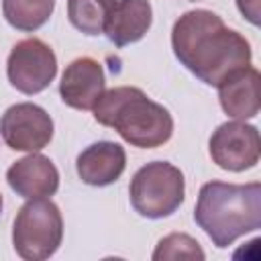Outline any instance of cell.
<instances>
[{
	"instance_id": "1",
	"label": "cell",
	"mask_w": 261,
	"mask_h": 261,
	"mask_svg": "<svg viewBox=\"0 0 261 261\" xmlns=\"http://www.w3.org/2000/svg\"><path fill=\"white\" fill-rule=\"evenodd\" d=\"M171 47L179 63L208 86H218L230 73L249 67L253 57L249 41L204 8L188 10L175 20Z\"/></svg>"
},
{
	"instance_id": "2",
	"label": "cell",
	"mask_w": 261,
	"mask_h": 261,
	"mask_svg": "<svg viewBox=\"0 0 261 261\" xmlns=\"http://www.w3.org/2000/svg\"><path fill=\"white\" fill-rule=\"evenodd\" d=\"M194 220L218 249H226L237 239L261 228V184H204Z\"/></svg>"
},
{
	"instance_id": "3",
	"label": "cell",
	"mask_w": 261,
	"mask_h": 261,
	"mask_svg": "<svg viewBox=\"0 0 261 261\" xmlns=\"http://www.w3.org/2000/svg\"><path fill=\"white\" fill-rule=\"evenodd\" d=\"M92 110L96 122L114 128L126 143L139 149L161 147L173 135L169 110L135 86L104 90Z\"/></svg>"
},
{
	"instance_id": "4",
	"label": "cell",
	"mask_w": 261,
	"mask_h": 261,
	"mask_svg": "<svg viewBox=\"0 0 261 261\" xmlns=\"http://www.w3.org/2000/svg\"><path fill=\"white\" fill-rule=\"evenodd\" d=\"M61 239L63 218L55 202L33 198L20 206L12 226V245L18 257L27 261L49 259L59 249Z\"/></svg>"
},
{
	"instance_id": "5",
	"label": "cell",
	"mask_w": 261,
	"mask_h": 261,
	"mask_svg": "<svg viewBox=\"0 0 261 261\" xmlns=\"http://www.w3.org/2000/svg\"><path fill=\"white\" fill-rule=\"evenodd\" d=\"M186 194V181L179 167L169 161H151L130 179L128 196L133 208L145 218H165L173 214Z\"/></svg>"
},
{
	"instance_id": "6",
	"label": "cell",
	"mask_w": 261,
	"mask_h": 261,
	"mask_svg": "<svg viewBox=\"0 0 261 261\" xmlns=\"http://www.w3.org/2000/svg\"><path fill=\"white\" fill-rule=\"evenodd\" d=\"M57 73V57L53 49L41 39L18 41L6 61V75L12 88L22 94L43 92Z\"/></svg>"
},
{
	"instance_id": "7",
	"label": "cell",
	"mask_w": 261,
	"mask_h": 261,
	"mask_svg": "<svg viewBox=\"0 0 261 261\" xmlns=\"http://www.w3.org/2000/svg\"><path fill=\"white\" fill-rule=\"evenodd\" d=\"M0 137L12 151L35 153L53 139V120L45 108L33 102H18L6 108L0 118Z\"/></svg>"
},
{
	"instance_id": "8",
	"label": "cell",
	"mask_w": 261,
	"mask_h": 261,
	"mask_svg": "<svg viewBox=\"0 0 261 261\" xmlns=\"http://www.w3.org/2000/svg\"><path fill=\"white\" fill-rule=\"evenodd\" d=\"M210 157L226 171H245L257 165L261 155L259 130L245 120H230L220 124L210 137Z\"/></svg>"
},
{
	"instance_id": "9",
	"label": "cell",
	"mask_w": 261,
	"mask_h": 261,
	"mask_svg": "<svg viewBox=\"0 0 261 261\" xmlns=\"http://www.w3.org/2000/svg\"><path fill=\"white\" fill-rule=\"evenodd\" d=\"M106 88L102 65L92 57L73 59L59 82V94L63 104L75 110H92Z\"/></svg>"
},
{
	"instance_id": "10",
	"label": "cell",
	"mask_w": 261,
	"mask_h": 261,
	"mask_svg": "<svg viewBox=\"0 0 261 261\" xmlns=\"http://www.w3.org/2000/svg\"><path fill=\"white\" fill-rule=\"evenodd\" d=\"M6 181L24 200L49 198L59 188V171L47 155L35 151L8 167Z\"/></svg>"
},
{
	"instance_id": "11",
	"label": "cell",
	"mask_w": 261,
	"mask_h": 261,
	"mask_svg": "<svg viewBox=\"0 0 261 261\" xmlns=\"http://www.w3.org/2000/svg\"><path fill=\"white\" fill-rule=\"evenodd\" d=\"M126 167V151L114 141H98L86 147L75 159V171L88 186H110Z\"/></svg>"
},
{
	"instance_id": "12",
	"label": "cell",
	"mask_w": 261,
	"mask_h": 261,
	"mask_svg": "<svg viewBox=\"0 0 261 261\" xmlns=\"http://www.w3.org/2000/svg\"><path fill=\"white\" fill-rule=\"evenodd\" d=\"M259 71L249 65L228 77L218 88V100L222 110L234 120H247L259 114Z\"/></svg>"
},
{
	"instance_id": "13",
	"label": "cell",
	"mask_w": 261,
	"mask_h": 261,
	"mask_svg": "<svg viewBox=\"0 0 261 261\" xmlns=\"http://www.w3.org/2000/svg\"><path fill=\"white\" fill-rule=\"evenodd\" d=\"M153 22V8L149 0H116L106 22V37L116 47H126L145 37Z\"/></svg>"
},
{
	"instance_id": "14",
	"label": "cell",
	"mask_w": 261,
	"mask_h": 261,
	"mask_svg": "<svg viewBox=\"0 0 261 261\" xmlns=\"http://www.w3.org/2000/svg\"><path fill=\"white\" fill-rule=\"evenodd\" d=\"M55 0H2V14L6 22L22 33L41 29L53 14Z\"/></svg>"
},
{
	"instance_id": "15",
	"label": "cell",
	"mask_w": 261,
	"mask_h": 261,
	"mask_svg": "<svg viewBox=\"0 0 261 261\" xmlns=\"http://www.w3.org/2000/svg\"><path fill=\"white\" fill-rule=\"evenodd\" d=\"M116 0H67V18L84 35H102Z\"/></svg>"
},
{
	"instance_id": "16",
	"label": "cell",
	"mask_w": 261,
	"mask_h": 261,
	"mask_svg": "<svg viewBox=\"0 0 261 261\" xmlns=\"http://www.w3.org/2000/svg\"><path fill=\"white\" fill-rule=\"evenodd\" d=\"M204 257L206 255H204L200 243L186 232H171V234L163 237L153 251L155 261H161V259H204Z\"/></svg>"
},
{
	"instance_id": "17",
	"label": "cell",
	"mask_w": 261,
	"mask_h": 261,
	"mask_svg": "<svg viewBox=\"0 0 261 261\" xmlns=\"http://www.w3.org/2000/svg\"><path fill=\"white\" fill-rule=\"evenodd\" d=\"M237 6L241 10V14L251 22V24H259V14H261V4L259 0H237Z\"/></svg>"
},
{
	"instance_id": "18",
	"label": "cell",
	"mask_w": 261,
	"mask_h": 261,
	"mask_svg": "<svg viewBox=\"0 0 261 261\" xmlns=\"http://www.w3.org/2000/svg\"><path fill=\"white\" fill-rule=\"evenodd\" d=\"M0 212H2V194H0Z\"/></svg>"
}]
</instances>
